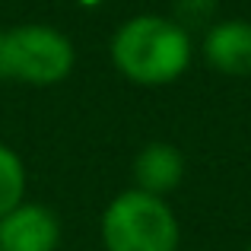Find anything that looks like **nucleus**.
<instances>
[{"instance_id": "obj_1", "label": "nucleus", "mask_w": 251, "mask_h": 251, "mask_svg": "<svg viewBox=\"0 0 251 251\" xmlns=\"http://www.w3.org/2000/svg\"><path fill=\"white\" fill-rule=\"evenodd\" d=\"M191 32L172 16L140 13L111 35V64L137 86H169L191 67Z\"/></svg>"}, {"instance_id": "obj_2", "label": "nucleus", "mask_w": 251, "mask_h": 251, "mask_svg": "<svg viewBox=\"0 0 251 251\" xmlns=\"http://www.w3.org/2000/svg\"><path fill=\"white\" fill-rule=\"evenodd\" d=\"M181 229L166 197L127 188L102 213L105 251H178Z\"/></svg>"}, {"instance_id": "obj_3", "label": "nucleus", "mask_w": 251, "mask_h": 251, "mask_svg": "<svg viewBox=\"0 0 251 251\" xmlns=\"http://www.w3.org/2000/svg\"><path fill=\"white\" fill-rule=\"evenodd\" d=\"M74 64V42L54 25L25 23L0 32V80L57 86L70 76Z\"/></svg>"}, {"instance_id": "obj_4", "label": "nucleus", "mask_w": 251, "mask_h": 251, "mask_svg": "<svg viewBox=\"0 0 251 251\" xmlns=\"http://www.w3.org/2000/svg\"><path fill=\"white\" fill-rule=\"evenodd\" d=\"M61 245V220L45 203L23 201L0 216V251H54Z\"/></svg>"}, {"instance_id": "obj_5", "label": "nucleus", "mask_w": 251, "mask_h": 251, "mask_svg": "<svg viewBox=\"0 0 251 251\" xmlns=\"http://www.w3.org/2000/svg\"><path fill=\"white\" fill-rule=\"evenodd\" d=\"M203 57L213 70L226 76L251 74V23L248 19H220L203 35Z\"/></svg>"}, {"instance_id": "obj_6", "label": "nucleus", "mask_w": 251, "mask_h": 251, "mask_svg": "<svg viewBox=\"0 0 251 251\" xmlns=\"http://www.w3.org/2000/svg\"><path fill=\"white\" fill-rule=\"evenodd\" d=\"M184 178V156L172 143H147L134 159V181L140 191H150L156 197H166L175 191Z\"/></svg>"}, {"instance_id": "obj_7", "label": "nucleus", "mask_w": 251, "mask_h": 251, "mask_svg": "<svg viewBox=\"0 0 251 251\" xmlns=\"http://www.w3.org/2000/svg\"><path fill=\"white\" fill-rule=\"evenodd\" d=\"M25 201V166L19 153L6 143H0V216Z\"/></svg>"}, {"instance_id": "obj_8", "label": "nucleus", "mask_w": 251, "mask_h": 251, "mask_svg": "<svg viewBox=\"0 0 251 251\" xmlns=\"http://www.w3.org/2000/svg\"><path fill=\"white\" fill-rule=\"evenodd\" d=\"M210 13H213V0H178L175 6V23L184 25V29H191V25H203L210 19Z\"/></svg>"}, {"instance_id": "obj_9", "label": "nucleus", "mask_w": 251, "mask_h": 251, "mask_svg": "<svg viewBox=\"0 0 251 251\" xmlns=\"http://www.w3.org/2000/svg\"><path fill=\"white\" fill-rule=\"evenodd\" d=\"M245 251H251V245H248V248H245Z\"/></svg>"}]
</instances>
